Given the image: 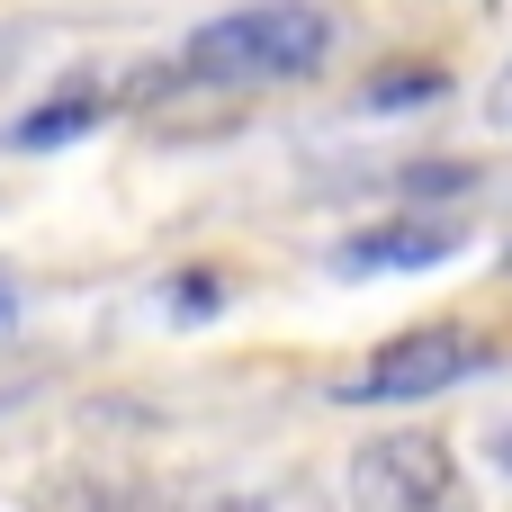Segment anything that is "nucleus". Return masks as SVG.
<instances>
[{
	"label": "nucleus",
	"mask_w": 512,
	"mask_h": 512,
	"mask_svg": "<svg viewBox=\"0 0 512 512\" xmlns=\"http://www.w3.org/2000/svg\"><path fill=\"white\" fill-rule=\"evenodd\" d=\"M333 9L324 0H243L216 9L207 27H189L171 45V63L135 72L126 99H162V90H297L333 63Z\"/></svg>",
	"instance_id": "f257e3e1"
},
{
	"label": "nucleus",
	"mask_w": 512,
	"mask_h": 512,
	"mask_svg": "<svg viewBox=\"0 0 512 512\" xmlns=\"http://www.w3.org/2000/svg\"><path fill=\"white\" fill-rule=\"evenodd\" d=\"M342 504L351 512H477V486L459 450L423 423H387L342 459Z\"/></svg>",
	"instance_id": "f03ea898"
},
{
	"label": "nucleus",
	"mask_w": 512,
	"mask_h": 512,
	"mask_svg": "<svg viewBox=\"0 0 512 512\" xmlns=\"http://www.w3.org/2000/svg\"><path fill=\"white\" fill-rule=\"evenodd\" d=\"M486 369H495V342L477 324H414V333L378 342L342 378V396L351 405H432V396H450V387H468Z\"/></svg>",
	"instance_id": "7ed1b4c3"
},
{
	"label": "nucleus",
	"mask_w": 512,
	"mask_h": 512,
	"mask_svg": "<svg viewBox=\"0 0 512 512\" xmlns=\"http://www.w3.org/2000/svg\"><path fill=\"white\" fill-rule=\"evenodd\" d=\"M459 243H468V225H459V216H378V225H360V234L333 252V270H342V279H378V270H441Z\"/></svg>",
	"instance_id": "20e7f679"
},
{
	"label": "nucleus",
	"mask_w": 512,
	"mask_h": 512,
	"mask_svg": "<svg viewBox=\"0 0 512 512\" xmlns=\"http://www.w3.org/2000/svg\"><path fill=\"white\" fill-rule=\"evenodd\" d=\"M108 99H126V90H99V81H72V90H54V99H36L18 126H9V153H45V144H72V135H90L99 117H108Z\"/></svg>",
	"instance_id": "39448f33"
},
{
	"label": "nucleus",
	"mask_w": 512,
	"mask_h": 512,
	"mask_svg": "<svg viewBox=\"0 0 512 512\" xmlns=\"http://www.w3.org/2000/svg\"><path fill=\"white\" fill-rule=\"evenodd\" d=\"M432 90H450V72H387V81H369V108H414V99H432Z\"/></svg>",
	"instance_id": "423d86ee"
},
{
	"label": "nucleus",
	"mask_w": 512,
	"mask_h": 512,
	"mask_svg": "<svg viewBox=\"0 0 512 512\" xmlns=\"http://www.w3.org/2000/svg\"><path fill=\"white\" fill-rule=\"evenodd\" d=\"M486 126H495V135H512V63L486 81Z\"/></svg>",
	"instance_id": "0eeeda50"
},
{
	"label": "nucleus",
	"mask_w": 512,
	"mask_h": 512,
	"mask_svg": "<svg viewBox=\"0 0 512 512\" xmlns=\"http://www.w3.org/2000/svg\"><path fill=\"white\" fill-rule=\"evenodd\" d=\"M486 459H495V477L512 486V423H495V432H486Z\"/></svg>",
	"instance_id": "6e6552de"
},
{
	"label": "nucleus",
	"mask_w": 512,
	"mask_h": 512,
	"mask_svg": "<svg viewBox=\"0 0 512 512\" xmlns=\"http://www.w3.org/2000/svg\"><path fill=\"white\" fill-rule=\"evenodd\" d=\"M9 324H18V279L0 270V333H9Z\"/></svg>",
	"instance_id": "1a4fd4ad"
},
{
	"label": "nucleus",
	"mask_w": 512,
	"mask_h": 512,
	"mask_svg": "<svg viewBox=\"0 0 512 512\" xmlns=\"http://www.w3.org/2000/svg\"><path fill=\"white\" fill-rule=\"evenodd\" d=\"M216 512H279V504H261V495H243V504H216Z\"/></svg>",
	"instance_id": "9d476101"
}]
</instances>
